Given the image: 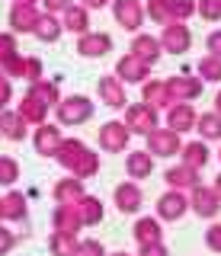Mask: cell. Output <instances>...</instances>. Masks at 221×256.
Listing matches in <instances>:
<instances>
[{"label":"cell","instance_id":"obj_57","mask_svg":"<svg viewBox=\"0 0 221 256\" xmlns=\"http://www.w3.org/2000/svg\"><path fill=\"white\" fill-rule=\"evenodd\" d=\"M218 160H221V150H218Z\"/></svg>","mask_w":221,"mask_h":256},{"label":"cell","instance_id":"obj_43","mask_svg":"<svg viewBox=\"0 0 221 256\" xmlns=\"http://www.w3.org/2000/svg\"><path fill=\"white\" fill-rule=\"evenodd\" d=\"M22 64H26V58H22V54H10V58L0 64V68H4L6 77H22Z\"/></svg>","mask_w":221,"mask_h":256},{"label":"cell","instance_id":"obj_9","mask_svg":"<svg viewBox=\"0 0 221 256\" xmlns=\"http://www.w3.org/2000/svg\"><path fill=\"white\" fill-rule=\"evenodd\" d=\"M154 212H157V218H160V221H180L189 212V196H186V192H180V189H167V192H160Z\"/></svg>","mask_w":221,"mask_h":256},{"label":"cell","instance_id":"obj_56","mask_svg":"<svg viewBox=\"0 0 221 256\" xmlns=\"http://www.w3.org/2000/svg\"><path fill=\"white\" fill-rule=\"evenodd\" d=\"M0 214H4V205H0Z\"/></svg>","mask_w":221,"mask_h":256},{"label":"cell","instance_id":"obj_19","mask_svg":"<svg viewBox=\"0 0 221 256\" xmlns=\"http://www.w3.org/2000/svg\"><path fill=\"white\" fill-rule=\"evenodd\" d=\"M61 128L58 125H48V122H42V125H36V150L38 154H45V157H54L58 154V148H61Z\"/></svg>","mask_w":221,"mask_h":256},{"label":"cell","instance_id":"obj_26","mask_svg":"<svg viewBox=\"0 0 221 256\" xmlns=\"http://www.w3.org/2000/svg\"><path fill=\"white\" fill-rule=\"evenodd\" d=\"M36 20H38L36 6H26V4H13L10 6V26H13V32H32Z\"/></svg>","mask_w":221,"mask_h":256},{"label":"cell","instance_id":"obj_42","mask_svg":"<svg viewBox=\"0 0 221 256\" xmlns=\"http://www.w3.org/2000/svg\"><path fill=\"white\" fill-rule=\"evenodd\" d=\"M77 256H109V253H106V246H102L96 237H86V240H80V250H77Z\"/></svg>","mask_w":221,"mask_h":256},{"label":"cell","instance_id":"obj_34","mask_svg":"<svg viewBox=\"0 0 221 256\" xmlns=\"http://www.w3.org/2000/svg\"><path fill=\"white\" fill-rule=\"evenodd\" d=\"M196 74H199L202 80L221 84V58H218V54H205V58H199V64H196Z\"/></svg>","mask_w":221,"mask_h":256},{"label":"cell","instance_id":"obj_7","mask_svg":"<svg viewBox=\"0 0 221 256\" xmlns=\"http://www.w3.org/2000/svg\"><path fill=\"white\" fill-rule=\"evenodd\" d=\"M157 38H160V48L167 54H186L189 45H192V29L186 22H167Z\"/></svg>","mask_w":221,"mask_h":256},{"label":"cell","instance_id":"obj_28","mask_svg":"<svg viewBox=\"0 0 221 256\" xmlns=\"http://www.w3.org/2000/svg\"><path fill=\"white\" fill-rule=\"evenodd\" d=\"M196 132H199V138L205 144H208V141H221V116H218L215 109H212V112H199Z\"/></svg>","mask_w":221,"mask_h":256},{"label":"cell","instance_id":"obj_53","mask_svg":"<svg viewBox=\"0 0 221 256\" xmlns=\"http://www.w3.org/2000/svg\"><path fill=\"white\" fill-rule=\"evenodd\" d=\"M215 112L221 116V90H218V96H215Z\"/></svg>","mask_w":221,"mask_h":256},{"label":"cell","instance_id":"obj_14","mask_svg":"<svg viewBox=\"0 0 221 256\" xmlns=\"http://www.w3.org/2000/svg\"><path fill=\"white\" fill-rule=\"evenodd\" d=\"M132 237H135L138 246H154L164 244V221L157 214H148V218H138L132 224Z\"/></svg>","mask_w":221,"mask_h":256},{"label":"cell","instance_id":"obj_23","mask_svg":"<svg viewBox=\"0 0 221 256\" xmlns=\"http://www.w3.org/2000/svg\"><path fill=\"white\" fill-rule=\"evenodd\" d=\"M52 192H54V198H58V205H77V202L86 196V192H84V180H77V176L58 180Z\"/></svg>","mask_w":221,"mask_h":256},{"label":"cell","instance_id":"obj_10","mask_svg":"<svg viewBox=\"0 0 221 256\" xmlns=\"http://www.w3.org/2000/svg\"><path fill=\"white\" fill-rule=\"evenodd\" d=\"M112 205L119 208L122 214H138L141 205H144V192H141V186L135 180H125L112 189Z\"/></svg>","mask_w":221,"mask_h":256},{"label":"cell","instance_id":"obj_51","mask_svg":"<svg viewBox=\"0 0 221 256\" xmlns=\"http://www.w3.org/2000/svg\"><path fill=\"white\" fill-rule=\"evenodd\" d=\"M86 10H102V6H109V0H80Z\"/></svg>","mask_w":221,"mask_h":256},{"label":"cell","instance_id":"obj_12","mask_svg":"<svg viewBox=\"0 0 221 256\" xmlns=\"http://www.w3.org/2000/svg\"><path fill=\"white\" fill-rule=\"evenodd\" d=\"M116 77H119L122 84H144V80H151V64H144L141 58H135V54L128 52L116 61Z\"/></svg>","mask_w":221,"mask_h":256},{"label":"cell","instance_id":"obj_47","mask_svg":"<svg viewBox=\"0 0 221 256\" xmlns=\"http://www.w3.org/2000/svg\"><path fill=\"white\" fill-rule=\"evenodd\" d=\"M205 48H208V54H218V58H221V29H215V32L205 36Z\"/></svg>","mask_w":221,"mask_h":256},{"label":"cell","instance_id":"obj_13","mask_svg":"<svg viewBox=\"0 0 221 256\" xmlns=\"http://www.w3.org/2000/svg\"><path fill=\"white\" fill-rule=\"evenodd\" d=\"M96 93H100V100L106 102L109 109H125L128 106V93H125V84L116 74H102L100 77V84H96Z\"/></svg>","mask_w":221,"mask_h":256},{"label":"cell","instance_id":"obj_18","mask_svg":"<svg viewBox=\"0 0 221 256\" xmlns=\"http://www.w3.org/2000/svg\"><path fill=\"white\" fill-rule=\"evenodd\" d=\"M86 154H90V148H86V144H84L80 138H64V141H61V148H58V154H54V157L61 160V166H68V170L74 173L77 166L84 164V157H86Z\"/></svg>","mask_w":221,"mask_h":256},{"label":"cell","instance_id":"obj_38","mask_svg":"<svg viewBox=\"0 0 221 256\" xmlns=\"http://www.w3.org/2000/svg\"><path fill=\"white\" fill-rule=\"evenodd\" d=\"M96 173H100V154L90 148V154L84 157V164L77 166V170L70 173V176H77V180H90V176H96Z\"/></svg>","mask_w":221,"mask_h":256},{"label":"cell","instance_id":"obj_22","mask_svg":"<svg viewBox=\"0 0 221 256\" xmlns=\"http://www.w3.org/2000/svg\"><path fill=\"white\" fill-rule=\"evenodd\" d=\"M125 173H128V180H148V176L154 173V157L148 154V150H132V154H125Z\"/></svg>","mask_w":221,"mask_h":256},{"label":"cell","instance_id":"obj_8","mask_svg":"<svg viewBox=\"0 0 221 256\" xmlns=\"http://www.w3.org/2000/svg\"><path fill=\"white\" fill-rule=\"evenodd\" d=\"M128 141H132V132L125 122H106L100 125V148L106 150V154H125L128 150Z\"/></svg>","mask_w":221,"mask_h":256},{"label":"cell","instance_id":"obj_25","mask_svg":"<svg viewBox=\"0 0 221 256\" xmlns=\"http://www.w3.org/2000/svg\"><path fill=\"white\" fill-rule=\"evenodd\" d=\"M52 221H54V230H64V234H77L84 228L80 214H77V205H58Z\"/></svg>","mask_w":221,"mask_h":256},{"label":"cell","instance_id":"obj_32","mask_svg":"<svg viewBox=\"0 0 221 256\" xmlns=\"http://www.w3.org/2000/svg\"><path fill=\"white\" fill-rule=\"evenodd\" d=\"M20 116L26 118L29 125H42L45 122V116H48V106H45V102H38L36 96H22V102H20Z\"/></svg>","mask_w":221,"mask_h":256},{"label":"cell","instance_id":"obj_50","mask_svg":"<svg viewBox=\"0 0 221 256\" xmlns=\"http://www.w3.org/2000/svg\"><path fill=\"white\" fill-rule=\"evenodd\" d=\"M10 244H13L10 230H4V228H0V253H4V250H10Z\"/></svg>","mask_w":221,"mask_h":256},{"label":"cell","instance_id":"obj_6","mask_svg":"<svg viewBox=\"0 0 221 256\" xmlns=\"http://www.w3.org/2000/svg\"><path fill=\"white\" fill-rule=\"evenodd\" d=\"M189 208H192V214H199V218L215 221L218 212H221V198H218V192L212 186L199 182L196 189H189Z\"/></svg>","mask_w":221,"mask_h":256},{"label":"cell","instance_id":"obj_29","mask_svg":"<svg viewBox=\"0 0 221 256\" xmlns=\"http://www.w3.org/2000/svg\"><path fill=\"white\" fill-rule=\"evenodd\" d=\"M77 214H80V221L86 224V228H93V224L102 221V214H106V208H102V202L96 196H84L80 202H77Z\"/></svg>","mask_w":221,"mask_h":256},{"label":"cell","instance_id":"obj_3","mask_svg":"<svg viewBox=\"0 0 221 256\" xmlns=\"http://www.w3.org/2000/svg\"><path fill=\"white\" fill-rule=\"evenodd\" d=\"M125 125H128L132 134H151L157 125H160V118H157V109L148 106V102H128L125 106Z\"/></svg>","mask_w":221,"mask_h":256},{"label":"cell","instance_id":"obj_16","mask_svg":"<svg viewBox=\"0 0 221 256\" xmlns=\"http://www.w3.org/2000/svg\"><path fill=\"white\" fill-rule=\"evenodd\" d=\"M196 122H199V112L192 109V102H173L167 109V128H173V132H180V134L192 132Z\"/></svg>","mask_w":221,"mask_h":256},{"label":"cell","instance_id":"obj_5","mask_svg":"<svg viewBox=\"0 0 221 256\" xmlns=\"http://www.w3.org/2000/svg\"><path fill=\"white\" fill-rule=\"evenodd\" d=\"M112 16L125 32H132V36L141 32V26H144V20H148L141 0H112Z\"/></svg>","mask_w":221,"mask_h":256},{"label":"cell","instance_id":"obj_46","mask_svg":"<svg viewBox=\"0 0 221 256\" xmlns=\"http://www.w3.org/2000/svg\"><path fill=\"white\" fill-rule=\"evenodd\" d=\"M38 4L45 6V13H54V16H58V13H64L74 0H38Z\"/></svg>","mask_w":221,"mask_h":256},{"label":"cell","instance_id":"obj_39","mask_svg":"<svg viewBox=\"0 0 221 256\" xmlns=\"http://www.w3.org/2000/svg\"><path fill=\"white\" fill-rule=\"evenodd\" d=\"M0 205H4V214H10V218H22V214H26V198H22L20 192H10Z\"/></svg>","mask_w":221,"mask_h":256},{"label":"cell","instance_id":"obj_52","mask_svg":"<svg viewBox=\"0 0 221 256\" xmlns=\"http://www.w3.org/2000/svg\"><path fill=\"white\" fill-rule=\"evenodd\" d=\"M212 189H215V192H218V198H221V173L215 176V182H212Z\"/></svg>","mask_w":221,"mask_h":256},{"label":"cell","instance_id":"obj_20","mask_svg":"<svg viewBox=\"0 0 221 256\" xmlns=\"http://www.w3.org/2000/svg\"><path fill=\"white\" fill-rule=\"evenodd\" d=\"M208 160H212V150H208V144H205L202 138L199 141H186L183 150H180V164L192 166V170H199V173L208 166Z\"/></svg>","mask_w":221,"mask_h":256},{"label":"cell","instance_id":"obj_41","mask_svg":"<svg viewBox=\"0 0 221 256\" xmlns=\"http://www.w3.org/2000/svg\"><path fill=\"white\" fill-rule=\"evenodd\" d=\"M205 246H208L212 253H221V221H212L208 228H205Z\"/></svg>","mask_w":221,"mask_h":256},{"label":"cell","instance_id":"obj_17","mask_svg":"<svg viewBox=\"0 0 221 256\" xmlns=\"http://www.w3.org/2000/svg\"><path fill=\"white\" fill-rule=\"evenodd\" d=\"M164 182H167L170 189L189 192V189H196V186L202 182V176H199V170H192V166H186V164H176V166H170V170L164 173Z\"/></svg>","mask_w":221,"mask_h":256},{"label":"cell","instance_id":"obj_44","mask_svg":"<svg viewBox=\"0 0 221 256\" xmlns=\"http://www.w3.org/2000/svg\"><path fill=\"white\" fill-rule=\"evenodd\" d=\"M10 54H16V38L10 32H0V64H4Z\"/></svg>","mask_w":221,"mask_h":256},{"label":"cell","instance_id":"obj_1","mask_svg":"<svg viewBox=\"0 0 221 256\" xmlns=\"http://www.w3.org/2000/svg\"><path fill=\"white\" fill-rule=\"evenodd\" d=\"M54 112H58V122L61 125H84L86 118H93V112H96V102L90 100V96H64V100L54 106Z\"/></svg>","mask_w":221,"mask_h":256},{"label":"cell","instance_id":"obj_45","mask_svg":"<svg viewBox=\"0 0 221 256\" xmlns=\"http://www.w3.org/2000/svg\"><path fill=\"white\" fill-rule=\"evenodd\" d=\"M22 77L32 80V84L42 80V61H38V58H26V64H22Z\"/></svg>","mask_w":221,"mask_h":256},{"label":"cell","instance_id":"obj_54","mask_svg":"<svg viewBox=\"0 0 221 256\" xmlns=\"http://www.w3.org/2000/svg\"><path fill=\"white\" fill-rule=\"evenodd\" d=\"M13 4H26V6H36L38 0H13Z\"/></svg>","mask_w":221,"mask_h":256},{"label":"cell","instance_id":"obj_31","mask_svg":"<svg viewBox=\"0 0 221 256\" xmlns=\"http://www.w3.org/2000/svg\"><path fill=\"white\" fill-rule=\"evenodd\" d=\"M52 253L54 256H77V250H80V240H77V234H64V230H54L52 240H48Z\"/></svg>","mask_w":221,"mask_h":256},{"label":"cell","instance_id":"obj_4","mask_svg":"<svg viewBox=\"0 0 221 256\" xmlns=\"http://www.w3.org/2000/svg\"><path fill=\"white\" fill-rule=\"evenodd\" d=\"M167 84V93H170V100L173 102H192V100H199L202 96V86H205V80L199 74H173L164 80Z\"/></svg>","mask_w":221,"mask_h":256},{"label":"cell","instance_id":"obj_11","mask_svg":"<svg viewBox=\"0 0 221 256\" xmlns=\"http://www.w3.org/2000/svg\"><path fill=\"white\" fill-rule=\"evenodd\" d=\"M112 52V36L109 32H84V36H77V54L80 58H106V54Z\"/></svg>","mask_w":221,"mask_h":256},{"label":"cell","instance_id":"obj_35","mask_svg":"<svg viewBox=\"0 0 221 256\" xmlns=\"http://www.w3.org/2000/svg\"><path fill=\"white\" fill-rule=\"evenodd\" d=\"M170 22H189L196 16V0H167Z\"/></svg>","mask_w":221,"mask_h":256},{"label":"cell","instance_id":"obj_36","mask_svg":"<svg viewBox=\"0 0 221 256\" xmlns=\"http://www.w3.org/2000/svg\"><path fill=\"white\" fill-rule=\"evenodd\" d=\"M144 13H148V20L157 22V26H167V22H170L167 0H144Z\"/></svg>","mask_w":221,"mask_h":256},{"label":"cell","instance_id":"obj_27","mask_svg":"<svg viewBox=\"0 0 221 256\" xmlns=\"http://www.w3.org/2000/svg\"><path fill=\"white\" fill-rule=\"evenodd\" d=\"M32 32H36V38H42V42H54V38H61L64 26H61V20L54 13H38Z\"/></svg>","mask_w":221,"mask_h":256},{"label":"cell","instance_id":"obj_37","mask_svg":"<svg viewBox=\"0 0 221 256\" xmlns=\"http://www.w3.org/2000/svg\"><path fill=\"white\" fill-rule=\"evenodd\" d=\"M196 13L205 22H221V0H196Z\"/></svg>","mask_w":221,"mask_h":256},{"label":"cell","instance_id":"obj_49","mask_svg":"<svg viewBox=\"0 0 221 256\" xmlns=\"http://www.w3.org/2000/svg\"><path fill=\"white\" fill-rule=\"evenodd\" d=\"M10 96H13V86H10V80L0 74V106H6V102H10Z\"/></svg>","mask_w":221,"mask_h":256},{"label":"cell","instance_id":"obj_55","mask_svg":"<svg viewBox=\"0 0 221 256\" xmlns=\"http://www.w3.org/2000/svg\"><path fill=\"white\" fill-rule=\"evenodd\" d=\"M112 256H132V253H125V250H116V253H112Z\"/></svg>","mask_w":221,"mask_h":256},{"label":"cell","instance_id":"obj_40","mask_svg":"<svg viewBox=\"0 0 221 256\" xmlns=\"http://www.w3.org/2000/svg\"><path fill=\"white\" fill-rule=\"evenodd\" d=\"M20 176V164L13 157H0V182L4 186H10V182H16Z\"/></svg>","mask_w":221,"mask_h":256},{"label":"cell","instance_id":"obj_33","mask_svg":"<svg viewBox=\"0 0 221 256\" xmlns=\"http://www.w3.org/2000/svg\"><path fill=\"white\" fill-rule=\"evenodd\" d=\"M29 96H36V100L45 102L48 109L61 102V93H58V86H54V80H36V84L29 86Z\"/></svg>","mask_w":221,"mask_h":256},{"label":"cell","instance_id":"obj_15","mask_svg":"<svg viewBox=\"0 0 221 256\" xmlns=\"http://www.w3.org/2000/svg\"><path fill=\"white\" fill-rule=\"evenodd\" d=\"M132 54H135V58H141L144 64H154L160 61V54H164V48H160V38L157 36H151V32H135V36H132V48H128Z\"/></svg>","mask_w":221,"mask_h":256},{"label":"cell","instance_id":"obj_48","mask_svg":"<svg viewBox=\"0 0 221 256\" xmlns=\"http://www.w3.org/2000/svg\"><path fill=\"white\" fill-rule=\"evenodd\" d=\"M138 256H170L167 244H154V246H138Z\"/></svg>","mask_w":221,"mask_h":256},{"label":"cell","instance_id":"obj_2","mask_svg":"<svg viewBox=\"0 0 221 256\" xmlns=\"http://www.w3.org/2000/svg\"><path fill=\"white\" fill-rule=\"evenodd\" d=\"M148 138V154L151 157H180V150H183V134L180 132H173V128H160L157 125L151 134H144Z\"/></svg>","mask_w":221,"mask_h":256},{"label":"cell","instance_id":"obj_30","mask_svg":"<svg viewBox=\"0 0 221 256\" xmlns=\"http://www.w3.org/2000/svg\"><path fill=\"white\" fill-rule=\"evenodd\" d=\"M26 125L29 122L20 116V112H4V116H0V132H4L10 141H22V138H26Z\"/></svg>","mask_w":221,"mask_h":256},{"label":"cell","instance_id":"obj_24","mask_svg":"<svg viewBox=\"0 0 221 256\" xmlns=\"http://www.w3.org/2000/svg\"><path fill=\"white\" fill-rule=\"evenodd\" d=\"M61 26L68 32H77V36L90 32V10H86L84 4H70L68 10L61 13Z\"/></svg>","mask_w":221,"mask_h":256},{"label":"cell","instance_id":"obj_21","mask_svg":"<svg viewBox=\"0 0 221 256\" xmlns=\"http://www.w3.org/2000/svg\"><path fill=\"white\" fill-rule=\"evenodd\" d=\"M141 102H148V106H154L157 112L160 109H170L173 106V100H170V93H167V84L164 80H144L141 84Z\"/></svg>","mask_w":221,"mask_h":256}]
</instances>
